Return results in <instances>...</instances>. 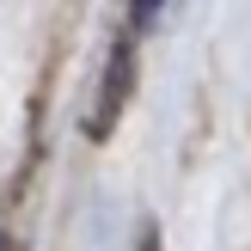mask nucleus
Instances as JSON below:
<instances>
[{"instance_id": "nucleus-1", "label": "nucleus", "mask_w": 251, "mask_h": 251, "mask_svg": "<svg viewBox=\"0 0 251 251\" xmlns=\"http://www.w3.org/2000/svg\"><path fill=\"white\" fill-rule=\"evenodd\" d=\"M129 86H135V25L117 37L110 68H104V80H98V92H92V117H86V135H92V141H104V135L117 129L123 104H129Z\"/></svg>"}, {"instance_id": "nucleus-2", "label": "nucleus", "mask_w": 251, "mask_h": 251, "mask_svg": "<svg viewBox=\"0 0 251 251\" xmlns=\"http://www.w3.org/2000/svg\"><path fill=\"white\" fill-rule=\"evenodd\" d=\"M159 6H166V0H135V6H129V25H135V31H147Z\"/></svg>"}]
</instances>
